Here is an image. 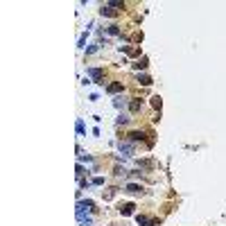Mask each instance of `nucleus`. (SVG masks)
Here are the masks:
<instances>
[{
	"mask_svg": "<svg viewBox=\"0 0 226 226\" xmlns=\"http://www.w3.org/2000/svg\"><path fill=\"white\" fill-rule=\"evenodd\" d=\"M158 219L156 217H145V215H138V226H156Z\"/></svg>",
	"mask_w": 226,
	"mask_h": 226,
	"instance_id": "nucleus-1",
	"label": "nucleus"
},
{
	"mask_svg": "<svg viewBox=\"0 0 226 226\" xmlns=\"http://www.w3.org/2000/svg\"><path fill=\"white\" fill-rule=\"evenodd\" d=\"M88 75L95 79V84H104L102 82V79H104V72L100 70V68H88Z\"/></svg>",
	"mask_w": 226,
	"mask_h": 226,
	"instance_id": "nucleus-2",
	"label": "nucleus"
},
{
	"mask_svg": "<svg viewBox=\"0 0 226 226\" xmlns=\"http://www.w3.org/2000/svg\"><path fill=\"white\" fill-rule=\"evenodd\" d=\"M134 208H136L134 204H124V206H120V213L122 215H134Z\"/></svg>",
	"mask_w": 226,
	"mask_h": 226,
	"instance_id": "nucleus-3",
	"label": "nucleus"
},
{
	"mask_svg": "<svg viewBox=\"0 0 226 226\" xmlns=\"http://www.w3.org/2000/svg\"><path fill=\"white\" fill-rule=\"evenodd\" d=\"M124 190H127L129 195H138V192H140V185H136V183H127V185H124Z\"/></svg>",
	"mask_w": 226,
	"mask_h": 226,
	"instance_id": "nucleus-4",
	"label": "nucleus"
},
{
	"mask_svg": "<svg viewBox=\"0 0 226 226\" xmlns=\"http://www.w3.org/2000/svg\"><path fill=\"white\" fill-rule=\"evenodd\" d=\"M143 138H145L143 131H131V134H129V140H131V143H138V140H143Z\"/></svg>",
	"mask_w": 226,
	"mask_h": 226,
	"instance_id": "nucleus-5",
	"label": "nucleus"
},
{
	"mask_svg": "<svg viewBox=\"0 0 226 226\" xmlns=\"http://www.w3.org/2000/svg\"><path fill=\"white\" fill-rule=\"evenodd\" d=\"M109 93H118V91H122V84L120 82H115V84H109V88H106Z\"/></svg>",
	"mask_w": 226,
	"mask_h": 226,
	"instance_id": "nucleus-6",
	"label": "nucleus"
},
{
	"mask_svg": "<svg viewBox=\"0 0 226 226\" xmlns=\"http://www.w3.org/2000/svg\"><path fill=\"white\" fill-rule=\"evenodd\" d=\"M138 82L143 84V86H149V84H152V77H147V75H138Z\"/></svg>",
	"mask_w": 226,
	"mask_h": 226,
	"instance_id": "nucleus-7",
	"label": "nucleus"
},
{
	"mask_svg": "<svg viewBox=\"0 0 226 226\" xmlns=\"http://www.w3.org/2000/svg\"><path fill=\"white\" fill-rule=\"evenodd\" d=\"M129 109H131V111H140V100H131Z\"/></svg>",
	"mask_w": 226,
	"mask_h": 226,
	"instance_id": "nucleus-8",
	"label": "nucleus"
},
{
	"mask_svg": "<svg viewBox=\"0 0 226 226\" xmlns=\"http://www.w3.org/2000/svg\"><path fill=\"white\" fill-rule=\"evenodd\" d=\"M134 68H136V70H143V68H147V59H140L138 63H134Z\"/></svg>",
	"mask_w": 226,
	"mask_h": 226,
	"instance_id": "nucleus-9",
	"label": "nucleus"
},
{
	"mask_svg": "<svg viewBox=\"0 0 226 226\" xmlns=\"http://www.w3.org/2000/svg\"><path fill=\"white\" fill-rule=\"evenodd\" d=\"M152 106H154V109H161V97H158V95L152 97Z\"/></svg>",
	"mask_w": 226,
	"mask_h": 226,
	"instance_id": "nucleus-10",
	"label": "nucleus"
},
{
	"mask_svg": "<svg viewBox=\"0 0 226 226\" xmlns=\"http://www.w3.org/2000/svg\"><path fill=\"white\" fill-rule=\"evenodd\" d=\"M115 106H118V109H124V106H127V102H124L122 97H118V100H115Z\"/></svg>",
	"mask_w": 226,
	"mask_h": 226,
	"instance_id": "nucleus-11",
	"label": "nucleus"
},
{
	"mask_svg": "<svg viewBox=\"0 0 226 226\" xmlns=\"http://www.w3.org/2000/svg\"><path fill=\"white\" fill-rule=\"evenodd\" d=\"M77 134H79V136L84 134V122H82V120H77Z\"/></svg>",
	"mask_w": 226,
	"mask_h": 226,
	"instance_id": "nucleus-12",
	"label": "nucleus"
},
{
	"mask_svg": "<svg viewBox=\"0 0 226 226\" xmlns=\"http://www.w3.org/2000/svg\"><path fill=\"white\" fill-rule=\"evenodd\" d=\"M127 122H129L127 115H120V118H118V124H127Z\"/></svg>",
	"mask_w": 226,
	"mask_h": 226,
	"instance_id": "nucleus-13",
	"label": "nucleus"
},
{
	"mask_svg": "<svg viewBox=\"0 0 226 226\" xmlns=\"http://www.w3.org/2000/svg\"><path fill=\"white\" fill-rule=\"evenodd\" d=\"M109 34H120V30L115 25H111V27H109Z\"/></svg>",
	"mask_w": 226,
	"mask_h": 226,
	"instance_id": "nucleus-14",
	"label": "nucleus"
},
{
	"mask_svg": "<svg viewBox=\"0 0 226 226\" xmlns=\"http://www.w3.org/2000/svg\"><path fill=\"white\" fill-rule=\"evenodd\" d=\"M93 183H95V185H102L104 179H102V176H95V179H93Z\"/></svg>",
	"mask_w": 226,
	"mask_h": 226,
	"instance_id": "nucleus-15",
	"label": "nucleus"
}]
</instances>
